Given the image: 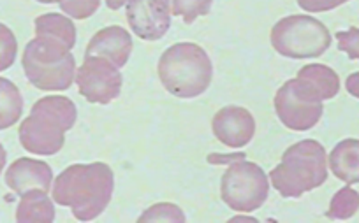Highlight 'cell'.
I'll return each mask as SVG.
<instances>
[{"instance_id": "obj_4", "label": "cell", "mask_w": 359, "mask_h": 223, "mask_svg": "<svg viewBox=\"0 0 359 223\" xmlns=\"http://www.w3.org/2000/svg\"><path fill=\"white\" fill-rule=\"evenodd\" d=\"M269 180L282 197H302L327 180V157L320 143L299 141L285 150L282 162L269 173Z\"/></svg>"}, {"instance_id": "obj_25", "label": "cell", "mask_w": 359, "mask_h": 223, "mask_svg": "<svg viewBox=\"0 0 359 223\" xmlns=\"http://www.w3.org/2000/svg\"><path fill=\"white\" fill-rule=\"evenodd\" d=\"M348 0H298V6L306 13H324L334 8H340Z\"/></svg>"}, {"instance_id": "obj_29", "label": "cell", "mask_w": 359, "mask_h": 223, "mask_svg": "<svg viewBox=\"0 0 359 223\" xmlns=\"http://www.w3.org/2000/svg\"><path fill=\"white\" fill-rule=\"evenodd\" d=\"M41 4H58V0H37Z\"/></svg>"}, {"instance_id": "obj_18", "label": "cell", "mask_w": 359, "mask_h": 223, "mask_svg": "<svg viewBox=\"0 0 359 223\" xmlns=\"http://www.w3.org/2000/svg\"><path fill=\"white\" fill-rule=\"evenodd\" d=\"M23 113V97L18 87L6 78H0V130L9 129Z\"/></svg>"}, {"instance_id": "obj_23", "label": "cell", "mask_w": 359, "mask_h": 223, "mask_svg": "<svg viewBox=\"0 0 359 223\" xmlns=\"http://www.w3.org/2000/svg\"><path fill=\"white\" fill-rule=\"evenodd\" d=\"M62 13L74 20H86L101 6V0H58Z\"/></svg>"}, {"instance_id": "obj_24", "label": "cell", "mask_w": 359, "mask_h": 223, "mask_svg": "<svg viewBox=\"0 0 359 223\" xmlns=\"http://www.w3.org/2000/svg\"><path fill=\"white\" fill-rule=\"evenodd\" d=\"M338 50L344 51L351 60H359V29L337 32Z\"/></svg>"}, {"instance_id": "obj_14", "label": "cell", "mask_w": 359, "mask_h": 223, "mask_svg": "<svg viewBox=\"0 0 359 223\" xmlns=\"http://www.w3.org/2000/svg\"><path fill=\"white\" fill-rule=\"evenodd\" d=\"M6 183L22 197L29 190L50 192L53 187V173L46 162L34 159H18L6 173Z\"/></svg>"}, {"instance_id": "obj_22", "label": "cell", "mask_w": 359, "mask_h": 223, "mask_svg": "<svg viewBox=\"0 0 359 223\" xmlns=\"http://www.w3.org/2000/svg\"><path fill=\"white\" fill-rule=\"evenodd\" d=\"M18 53V43L9 27L0 23V72L11 67Z\"/></svg>"}, {"instance_id": "obj_12", "label": "cell", "mask_w": 359, "mask_h": 223, "mask_svg": "<svg viewBox=\"0 0 359 223\" xmlns=\"http://www.w3.org/2000/svg\"><path fill=\"white\" fill-rule=\"evenodd\" d=\"M294 90L310 102H324L337 97L340 92V78L331 67L310 64L299 69L298 76L291 80Z\"/></svg>"}, {"instance_id": "obj_10", "label": "cell", "mask_w": 359, "mask_h": 223, "mask_svg": "<svg viewBox=\"0 0 359 223\" xmlns=\"http://www.w3.org/2000/svg\"><path fill=\"white\" fill-rule=\"evenodd\" d=\"M275 111L287 129L305 132L319 123L324 108L323 102H310L303 99L289 80L275 95Z\"/></svg>"}, {"instance_id": "obj_3", "label": "cell", "mask_w": 359, "mask_h": 223, "mask_svg": "<svg viewBox=\"0 0 359 223\" xmlns=\"http://www.w3.org/2000/svg\"><path fill=\"white\" fill-rule=\"evenodd\" d=\"M212 76L213 67L208 53L194 43L172 44L158 60L161 83L175 97H199L208 90Z\"/></svg>"}, {"instance_id": "obj_8", "label": "cell", "mask_w": 359, "mask_h": 223, "mask_svg": "<svg viewBox=\"0 0 359 223\" xmlns=\"http://www.w3.org/2000/svg\"><path fill=\"white\" fill-rule=\"evenodd\" d=\"M76 83L83 97L92 104H109L122 92V74L118 67L102 57H85L76 72Z\"/></svg>"}, {"instance_id": "obj_13", "label": "cell", "mask_w": 359, "mask_h": 223, "mask_svg": "<svg viewBox=\"0 0 359 223\" xmlns=\"http://www.w3.org/2000/svg\"><path fill=\"white\" fill-rule=\"evenodd\" d=\"M133 53V37L123 27L113 25L102 29L90 39L85 57H102L115 67H123Z\"/></svg>"}, {"instance_id": "obj_7", "label": "cell", "mask_w": 359, "mask_h": 223, "mask_svg": "<svg viewBox=\"0 0 359 223\" xmlns=\"http://www.w3.org/2000/svg\"><path fill=\"white\" fill-rule=\"evenodd\" d=\"M220 181V197L238 213H252L261 208L269 195V181L264 171L254 162H247L243 155L231 157Z\"/></svg>"}, {"instance_id": "obj_1", "label": "cell", "mask_w": 359, "mask_h": 223, "mask_svg": "<svg viewBox=\"0 0 359 223\" xmlns=\"http://www.w3.org/2000/svg\"><path fill=\"white\" fill-rule=\"evenodd\" d=\"M115 190L111 167L102 162L74 164L53 181V201L72 209L79 222H90L104 213Z\"/></svg>"}, {"instance_id": "obj_28", "label": "cell", "mask_w": 359, "mask_h": 223, "mask_svg": "<svg viewBox=\"0 0 359 223\" xmlns=\"http://www.w3.org/2000/svg\"><path fill=\"white\" fill-rule=\"evenodd\" d=\"M6 159H8V157H6V150H4V146L0 144V173L4 171V167H6Z\"/></svg>"}, {"instance_id": "obj_21", "label": "cell", "mask_w": 359, "mask_h": 223, "mask_svg": "<svg viewBox=\"0 0 359 223\" xmlns=\"http://www.w3.org/2000/svg\"><path fill=\"white\" fill-rule=\"evenodd\" d=\"M140 222H175V223H184L185 215L184 211L175 204L169 202H161L151 208H148L143 215L140 216Z\"/></svg>"}, {"instance_id": "obj_6", "label": "cell", "mask_w": 359, "mask_h": 223, "mask_svg": "<svg viewBox=\"0 0 359 223\" xmlns=\"http://www.w3.org/2000/svg\"><path fill=\"white\" fill-rule=\"evenodd\" d=\"M271 44L285 58H317L331 46V34L324 23L312 16L292 15L275 23Z\"/></svg>"}, {"instance_id": "obj_19", "label": "cell", "mask_w": 359, "mask_h": 223, "mask_svg": "<svg viewBox=\"0 0 359 223\" xmlns=\"http://www.w3.org/2000/svg\"><path fill=\"white\" fill-rule=\"evenodd\" d=\"M359 209V194L347 185L345 188L338 190L331 199L330 209L326 216L331 220H348L358 213Z\"/></svg>"}, {"instance_id": "obj_9", "label": "cell", "mask_w": 359, "mask_h": 223, "mask_svg": "<svg viewBox=\"0 0 359 223\" xmlns=\"http://www.w3.org/2000/svg\"><path fill=\"white\" fill-rule=\"evenodd\" d=\"M127 22L140 39L158 41L171 27L169 0H127Z\"/></svg>"}, {"instance_id": "obj_16", "label": "cell", "mask_w": 359, "mask_h": 223, "mask_svg": "<svg viewBox=\"0 0 359 223\" xmlns=\"http://www.w3.org/2000/svg\"><path fill=\"white\" fill-rule=\"evenodd\" d=\"M16 220L20 223H51L55 220V206L48 192L29 190L22 195Z\"/></svg>"}, {"instance_id": "obj_11", "label": "cell", "mask_w": 359, "mask_h": 223, "mask_svg": "<svg viewBox=\"0 0 359 223\" xmlns=\"http://www.w3.org/2000/svg\"><path fill=\"white\" fill-rule=\"evenodd\" d=\"M213 134L222 144L229 148H243L255 134V120L245 108L227 106L222 108L212 122Z\"/></svg>"}, {"instance_id": "obj_2", "label": "cell", "mask_w": 359, "mask_h": 223, "mask_svg": "<svg viewBox=\"0 0 359 223\" xmlns=\"http://www.w3.org/2000/svg\"><path fill=\"white\" fill-rule=\"evenodd\" d=\"M78 111L71 99L43 97L20 125V143L34 155H55L64 148L65 132L74 127Z\"/></svg>"}, {"instance_id": "obj_27", "label": "cell", "mask_w": 359, "mask_h": 223, "mask_svg": "<svg viewBox=\"0 0 359 223\" xmlns=\"http://www.w3.org/2000/svg\"><path fill=\"white\" fill-rule=\"evenodd\" d=\"M123 4H127V0H106V6H108L111 11H116V9L122 8Z\"/></svg>"}, {"instance_id": "obj_20", "label": "cell", "mask_w": 359, "mask_h": 223, "mask_svg": "<svg viewBox=\"0 0 359 223\" xmlns=\"http://www.w3.org/2000/svg\"><path fill=\"white\" fill-rule=\"evenodd\" d=\"M213 0H171V15L182 16L185 23H194L199 16H206Z\"/></svg>"}, {"instance_id": "obj_5", "label": "cell", "mask_w": 359, "mask_h": 223, "mask_svg": "<svg viewBox=\"0 0 359 223\" xmlns=\"http://www.w3.org/2000/svg\"><path fill=\"white\" fill-rule=\"evenodd\" d=\"M22 64L27 80L44 92L67 90L76 76L71 48L48 36H36L27 44Z\"/></svg>"}, {"instance_id": "obj_15", "label": "cell", "mask_w": 359, "mask_h": 223, "mask_svg": "<svg viewBox=\"0 0 359 223\" xmlns=\"http://www.w3.org/2000/svg\"><path fill=\"white\" fill-rule=\"evenodd\" d=\"M330 169L347 185L359 183V139H344L330 153Z\"/></svg>"}, {"instance_id": "obj_26", "label": "cell", "mask_w": 359, "mask_h": 223, "mask_svg": "<svg viewBox=\"0 0 359 223\" xmlns=\"http://www.w3.org/2000/svg\"><path fill=\"white\" fill-rule=\"evenodd\" d=\"M345 88H347V92L352 97L359 99V72H354V74H351V76L347 78Z\"/></svg>"}, {"instance_id": "obj_17", "label": "cell", "mask_w": 359, "mask_h": 223, "mask_svg": "<svg viewBox=\"0 0 359 223\" xmlns=\"http://www.w3.org/2000/svg\"><path fill=\"white\" fill-rule=\"evenodd\" d=\"M36 36L53 37L72 50L76 44V27L67 16L50 13L36 18Z\"/></svg>"}]
</instances>
